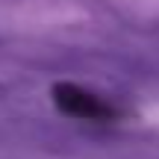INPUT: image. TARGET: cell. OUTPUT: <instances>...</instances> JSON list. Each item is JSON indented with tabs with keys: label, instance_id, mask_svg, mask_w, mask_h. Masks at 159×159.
Listing matches in <instances>:
<instances>
[{
	"label": "cell",
	"instance_id": "cell-1",
	"mask_svg": "<svg viewBox=\"0 0 159 159\" xmlns=\"http://www.w3.org/2000/svg\"><path fill=\"white\" fill-rule=\"evenodd\" d=\"M50 97H53V106L65 118L85 121V124H115V121H121V109L118 106H112L106 97L89 91L85 85L68 83V80L53 83Z\"/></svg>",
	"mask_w": 159,
	"mask_h": 159
}]
</instances>
